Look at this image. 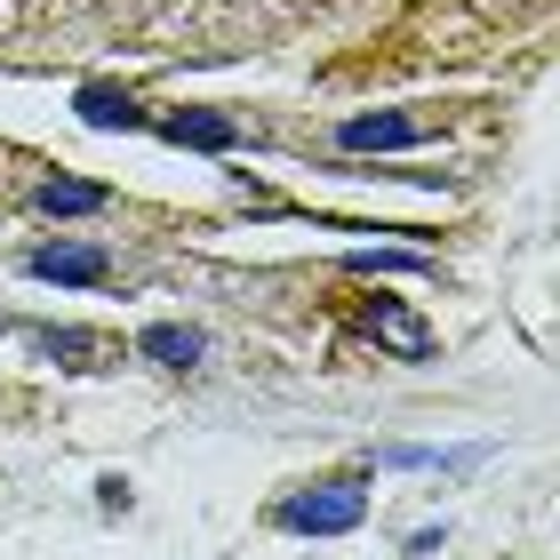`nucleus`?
Segmentation results:
<instances>
[{"mask_svg": "<svg viewBox=\"0 0 560 560\" xmlns=\"http://www.w3.org/2000/svg\"><path fill=\"white\" fill-rule=\"evenodd\" d=\"M345 265H352V272H424L417 248H352Z\"/></svg>", "mask_w": 560, "mask_h": 560, "instance_id": "nucleus-10", "label": "nucleus"}, {"mask_svg": "<svg viewBox=\"0 0 560 560\" xmlns=\"http://www.w3.org/2000/svg\"><path fill=\"white\" fill-rule=\"evenodd\" d=\"M81 120H89V129H137L144 113H137L120 89H81Z\"/></svg>", "mask_w": 560, "mask_h": 560, "instance_id": "nucleus-9", "label": "nucleus"}, {"mask_svg": "<svg viewBox=\"0 0 560 560\" xmlns=\"http://www.w3.org/2000/svg\"><path fill=\"white\" fill-rule=\"evenodd\" d=\"M40 209H48V217H96V209H105V185H81V176H48V185H40Z\"/></svg>", "mask_w": 560, "mask_h": 560, "instance_id": "nucleus-7", "label": "nucleus"}, {"mask_svg": "<svg viewBox=\"0 0 560 560\" xmlns=\"http://www.w3.org/2000/svg\"><path fill=\"white\" fill-rule=\"evenodd\" d=\"M144 361H161V369H192L200 361V328H176V320H152L144 337H137Z\"/></svg>", "mask_w": 560, "mask_h": 560, "instance_id": "nucleus-5", "label": "nucleus"}, {"mask_svg": "<svg viewBox=\"0 0 560 560\" xmlns=\"http://www.w3.org/2000/svg\"><path fill=\"white\" fill-rule=\"evenodd\" d=\"M417 137H424V120H409V113H361V120H345V129H337L345 152H400Z\"/></svg>", "mask_w": 560, "mask_h": 560, "instance_id": "nucleus-3", "label": "nucleus"}, {"mask_svg": "<svg viewBox=\"0 0 560 560\" xmlns=\"http://www.w3.org/2000/svg\"><path fill=\"white\" fill-rule=\"evenodd\" d=\"M361 513H369V497L352 489V480H320V489L289 497L272 521L289 528V537H345V528H361Z\"/></svg>", "mask_w": 560, "mask_h": 560, "instance_id": "nucleus-1", "label": "nucleus"}, {"mask_svg": "<svg viewBox=\"0 0 560 560\" xmlns=\"http://www.w3.org/2000/svg\"><path fill=\"white\" fill-rule=\"evenodd\" d=\"M168 137H176V144H200V152H233V144H241V129H233L224 113H176Z\"/></svg>", "mask_w": 560, "mask_h": 560, "instance_id": "nucleus-6", "label": "nucleus"}, {"mask_svg": "<svg viewBox=\"0 0 560 560\" xmlns=\"http://www.w3.org/2000/svg\"><path fill=\"white\" fill-rule=\"evenodd\" d=\"M33 345L48 361H65V369H96V352H105V337H89V328H40Z\"/></svg>", "mask_w": 560, "mask_h": 560, "instance_id": "nucleus-8", "label": "nucleus"}, {"mask_svg": "<svg viewBox=\"0 0 560 560\" xmlns=\"http://www.w3.org/2000/svg\"><path fill=\"white\" fill-rule=\"evenodd\" d=\"M369 337H376V345H393L400 361H424V352H432V328L409 313V304H385V296L369 304Z\"/></svg>", "mask_w": 560, "mask_h": 560, "instance_id": "nucleus-4", "label": "nucleus"}, {"mask_svg": "<svg viewBox=\"0 0 560 560\" xmlns=\"http://www.w3.org/2000/svg\"><path fill=\"white\" fill-rule=\"evenodd\" d=\"M33 272L57 280V289H96V280L113 272V257L89 248V241H48V248H33Z\"/></svg>", "mask_w": 560, "mask_h": 560, "instance_id": "nucleus-2", "label": "nucleus"}]
</instances>
